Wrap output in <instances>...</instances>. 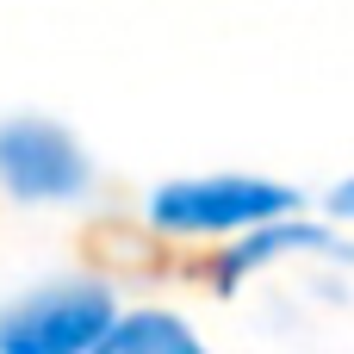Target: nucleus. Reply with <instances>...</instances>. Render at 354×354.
<instances>
[{
	"mask_svg": "<svg viewBox=\"0 0 354 354\" xmlns=\"http://www.w3.org/2000/svg\"><path fill=\"white\" fill-rule=\"evenodd\" d=\"M149 224L162 236H255L299 212V193L261 174H187L149 193Z\"/></svg>",
	"mask_w": 354,
	"mask_h": 354,
	"instance_id": "1",
	"label": "nucleus"
},
{
	"mask_svg": "<svg viewBox=\"0 0 354 354\" xmlns=\"http://www.w3.org/2000/svg\"><path fill=\"white\" fill-rule=\"evenodd\" d=\"M118 324V299L100 280H50L0 305V354H93Z\"/></svg>",
	"mask_w": 354,
	"mask_h": 354,
	"instance_id": "2",
	"label": "nucleus"
},
{
	"mask_svg": "<svg viewBox=\"0 0 354 354\" xmlns=\"http://www.w3.org/2000/svg\"><path fill=\"white\" fill-rule=\"evenodd\" d=\"M93 162L87 149L56 124V118H0V187L25 205H62L75 193H87Z\"/></svg>",
	"mask_w": 354,
	"mask_h": 354,
	"instance_id": "3",
	"label": "nucleus"
},
{
	"mask_svg": "<svg viewBox=\"0 0 354 354\" xmlns=\"http://www.w3.org/2000/svg\"><path fill=\"white\" fill-rule=\"evenodd\" d=\"M93 354H212V348L174 311H118V324L106 330V342Z\"/></svg>",
	"mask_w": 354,
	"mask_h": 354,
	"instance_id": "4",
	"label": "nucleus"
},
{
	"mask_svg": "<svg viewBox=\"0 0 354 354\" xmlns=\"http://www.w3.org/2000/svg\"><path fill=\"white\" fill-rule=\"evenodd\" d=\"M330 218H354V180H342V187L330 193Z\"/></svg>",
	"mask_w": 354,
	"mask_h": 354,
	"instance_id": "5",
	"label": "nucleus"
}]
</instances>
